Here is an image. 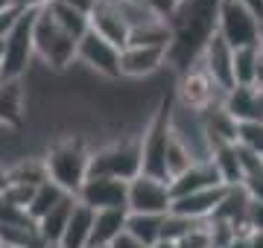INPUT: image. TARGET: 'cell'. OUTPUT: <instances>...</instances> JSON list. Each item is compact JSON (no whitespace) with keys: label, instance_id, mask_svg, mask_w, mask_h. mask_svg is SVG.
I'll return each instance as SVG.
<instances>
[{"label":"cell","instance_id":"obj_1","mask_svg":"<svg viewBox=\"0 0 263 248\" xmlns=\"http://www.w3.org/2000/svg\"><path fill=\"white\" fill-rule=\"evenodd\" d=\"M88 155H91V146H88L82 134L76 132L56 134L41 152L44 167H47V178L53 184H59L65 193L76 196L79 184L88 175Z\"/></svg>","mask_w":263,"mask_h":248},{"label":"cell","instance_id":"obj_2","mask_svg":"<svg viewBox=\"0 0 263 248\" xmlns=\"http://www.w3.org/2000/svg\"><path fill=\"white\" fill-rule=\"evenodd\" d=\"M32 53H35L38 65L47 67L50 73H56V76H62L67 67L73 65L76 38L67 35L65 29L50 18L47 6L38 9L35 20H32Z\"/></svg>","mask_w":263,"mask_h":248},{"label":"cell","instance_id":"obj_3","mask_svg":"<svg viewBox=\"0 0 263 248\" xmlns=\"http://www.w3.org/2000/svg\"><path fill=\"white\" fill-rule=\"evenodd\" d=\"M38 12V9H35ZM35 12H21L9 35L3 38V61H0V76L3 82H18L27 76V70L35 61L32 53V20Z\"/></svg>","mask_w":263,"mask_h":248},{"label":"cell","instance_id":"obj_4","mask_svg":"<svg viewBox=\"0 0 263 248\" xmlns=\"http://www.w3.org/2000/svg\"><path fill=\"white\" fill-rule=\"evenodd\" d=\"M73 65H79L97 82H120V47L100 38L94 29H88L82 38L76 41Z\"/></svg>","mask_w":263,"mask_h":248},{"label":"cell","instance_id":"obj_5","mask_svg":"<svg viewBox=\"0 0 263 248\" xmlns=\"http://www.w3.org/2000/svg\"><path fill=\"white\" fill-rule=\"evenodd\" d=\"M214 29L219 32V38L226 41L231 50L237 47H252L257 44V29H260V18H254L237 0H219L216 6V20Z\"/></svg>","mask_w":263,"mask_h":248},{"label":"cell","instance_id":"obj_6","mask_svg":"<svg viewBox=\"0 0 263 248\" xmlns=\"http://www.w3.org/2000/svg\"><path fill=\"white\" fill-rule=\"evenodd\" d=\"M170 184L149 178V175H135L126 181V210L129 213H152V216H164L170 213Z\"/></svg>","mask_w":263,"mask_h":248},{"label":"cell","instance_id":"obj_7","mask_svg":"<svg viewBox=\"0 0 263 248\" xmlns=\"http://www.w3.org/2000/svg\"><path fill=\"white\" fill-rule=\"evenodd\" d=\"M170 47H123L120 50V79L146 82L167 67Z\"/></svg>","mask_w":263,"mask_h":248},{"label":"cell","instance_id":"obj_8","mask_svg":"<svg viewBox=\"0 0 263 248\" xmlns=\"http://www.w3.org/2000/svg\"><path fill=\"white\" fill-rule=\"evenodd\" d=\"M76 201L91 210L126 208V181L108 175H88L76 190Z\"/></svg>","mask_w":263,"mask_h":248},{"label":"cell","instance_id":"obj_9","mask_svg":"<svg viewBox=\"0 0 263 248\" xmlns=\"http://www.w3.org/2000/svg\"><path fill=\"white\" fill-rule=\"evenodd\" d=\"M231 56H234V50L228 47L226 41L219 38V32H211L199 50V58H202V65H205L208 76L216 82V88H222V91H231L234 88V76H231Z\"/></svg>","mask_w":263,"mask_h":248},{"label":"cell","instance_id":"obj_10","mask_svg":"<svg viewBox=\"0 0 263 248\" xmlns=\"http://www.w3.org/2000/svg\"><path fill=\"white\" fill-rule=\"evenodd\" d=\"M88 29H94L100 38L111 41L114 47H126V35H129V27L126 20L120 18V9L114 0H97L94 12L88 15Z\"/></svg>","mask_w":263,"mask_h":248},{"label":"cell","instance_id":"obj_11","mask_svg":"<svg viewBox=\"0 0 263 248\" xmlns=\"http://www.w3.org/2000/svg\"><path fill=\"white\" fill-rule=\"evenodd\" d=\"M222 196H226V187H211V190H199V193H187V196H176V199L170 201V213L184 216V219H193V222L211 219Z\"/></svg>","mask_w":263,"mask_h":248},{"label":"cell","instance_id":"obj_12","mask_svg":"<svg viewBox=\"0 0 263 248\" xmlns=\"http://www.w3.org/2000/svg\"><path fill=\"white\" fill-rule=\"evenodd\" d=\"M211 187H226L216 175L214 163L211 161H199L190 170H184L181 175H176L170 181V196H187V193H199V190H211Z\"/></svg>","mask_w":263,"mask_h":248},{"label":"cell","instance_id":"obj_13","mask_svg":"<svg viewBox=\"0 0 263 248\" xmlns=\"http://www.w3.org/2000/svg\"><path fill=\"white\" fill-rule=\"evenodd\" d=\"M126 208H111V210H94L91 222V242L88 245H111L114 239L126 231Z\"/></svg>","mask_w":263,"mask_h":248},{"label":"cell","instance_id":"obj_14","mask_svg":"<svg viewBox=\"0 0 263 248\" xmlns=\"http://www.w3.org/2000/svg\"><path fill=\"white\" fill-rule=\"evenodd\" d=\"M222 108L237 123H257L260 120V94H257V88H231L222 99Z\"/></svg>","mask_w":263,"mask_h":248},{"label":"cell","instance_id":"obj_15","mask_svg":"<svg viewBox=\"0 0 263 248\" xmlns=\"http://www.w3.org/2000/svg\"><path fill=\"white\" fill-rule=\"evenodd\" d=\"M91 222H94V210L76 201L73 213H70L65 231H62V239L56 245L59 248H88V242H91Z\"/></svg>","mask_w":263,"mask_h":248},{"label":"cell","instance_id":"obj_16","mask_svg":"<svg viewBox=\"0 0 263 248\" xmlns=\"http://www.w3.org/2000/svg\"><path fill=\"white\" fill-rule=\"evenodd\" d=\"M73 204H76V196H65L50 213H44V216L35 222V228H38V234H41V239H44V245H56L59 239H62V231H65L67 219H70V213H73Z\"/></svg>","mask_w":263,"mask_h":248},{"label":"cell","instance_id":"obj_17","mask_svg":"<svg viewBox=\"0 0 263 248\" xmlns=\"http://www.w3.org/2000/svg\"><path fill=\"white\" fill-rule=\"evenodd\" d=\"M170 44H173V27L161 18L129 29L126 35V47H170Z\"/></svg>","mask_w":263,"mask_h":248},{"label":"cell","instance_id":"obj_18","mask_svg":"<svg viewBox=\"0 0 263 248\" xmlns=\"http://www.w3.org/2000/svg\"><path fill=\"white\" fill-rule=\"evenodd\" d=\"M161 219L164 216H152V213H129L123 234L135 239L141 248H152L161 239Z\"/></svg>","mask_w":263,"mask_h":248},{"label":"cell","instance_id":"obj_19","mask_svg":"<svg viewBox=\"0 0 263 248\" xmlns=\"http://www.w3.org/2000/svg\"><path fill=\"white\" fill-rule=\"evenodd\" d=\"M65 196H70V193H65L59 184H53L47 178L44 184H38L35 187V193H32V199H29V204H27V213H29V219L32 222H38L44 213H50V210L56 208L59 201L65 199Z\"/></svg>","mask_w":263,"mask_h":248},{"label":"cell","instance_id":"obj_20","mask_svg":"<svg viewBox=\"0 0 263 248\" xmlns=\"http://www.w3.org/2000/svg\"><path fill=\"white\" fill-rule=\"evenodd\" d=\"M47 12H50V18L56 20V24L65 29L67 35H73L76 41L82 38L85 32H88V15L70 9V6H67V3H62V0H53V3H47Z\"/></svg>","mask_w":263,"mask_h":248},{"label":"cell","instance_id":"obj_21","mask_svg":"<svg viewBox=\"0 0 263 248\" xmlns=\"http://www.w3.org/2000/svg\"><path fill=\"white\" fill-rule=\"evenodd\" d=\"M254 61H257V44L234 50V56H231L234 88H254Z\"/></svg>","mask_w":263,"mask_h":248},{"label":"cell","instance_id":"obj_22","mask_svg":"<svg viewBox=\"0 0 263 248\" xmlns=\"http://www.w3.org/2000/svg\"><path fill=\"white\" fill-rule=\"evenodd\" d=\"M246 225H249L252 231H263V201L249 199V208H246Z\"/></svg>","mask_w":263,"mask_h":248},{"label":"cell","instance_id":"obj_23","mask_svg":"<svg viewBox=\"0 0 263 248\" xmlns=\"http://www.w3.org/2000/svg\"><path fill=\"white\" fill-rule=\"evenodd\" d=\"M47 3H53V0H15V9H21V12H35V9H44Z\"/></svg>","mask_w":263,"mask_h":248},{"label":"cell","instance_id":"obj_24","mask_svg":"<svg viewBox=\"0 0 263 248\" xmlns=\"http://www.w3.org/2000/svg\"><path fill=\"white\" fill-rule=\"evenodd\" d=\"M62 3H67L70 9L82 12V15H91V12H94V6H97V0H62Z\"/></svg>","mask_w":263,"mask_h":248},{"label":"cell","instance_id":"obj_25","mask_svg":"<svg viewBox=\"0 0 263 248\" xmlns=\"http://www.w3.org/2000/svg\"><path fill=\"white\" fill-rule=\"evenodd\" d=\"M237 3H243V6L252 12L254 18H260V20H263V0H237Z\"/></svg>","mask_w":263,"mask_h":248},{"label":"cell","instance_id":"obj_26","mask_svg":"<svg viewBox=\"0 0 263 248\" xmlns=\"http://www.w3.org/2000/svg\"><path fill=\"white\" fill-rule=\"evenodd\" d=\"M254 85H263V50L257 47V61H254Z\"/></svg>","mask_w":263,"mask_h":248},{"label":"cell","instance_id":"obj_27","mask_svg":"<svg viewBox=\"0 0 263 248\" xmlns=\"http://www.w3.org/2000/svg\"><path fill=\"white\" fill-rule=\"evenodd\" d=\"M111 248H141V245H138L135 239H129L126 234H120V237H117V239L111 242Z\"/></svg>","mask_w":263,"mask_h":248},{"label":"cell","instance_id":"obj_28","mask_svg":"<svg viewBox=\"0 0 263 248\" xmlns=\"http://www.w3.org/2000/svg\"><path fill=\"white\" fill-rule=\"evenodd\" d=\"M249 248H263V231H252L249 234Z\"/></svg>","mask_w":263,"mask_h":248},{"label":"cell","instance_id":"obj_29","mask_svg":"<svg viewBox=\"0 0 263 248\" xmlns=\"http://www.w3.org/2000/svg\"><path fill=\"white\" fill-rule=\"evenodd\" d=\"M9 9H15V0H0V15L9 12Z\"/></svg>","mask_w":263,"mask_h":248},{"label":"cell","instance_id":"obj_30","mask_svg":"<svg viewBox=\"0 0 263 248\" xmlns=\"http://www.w3.org/2000/svg\"><path fill=\"white\" fill-rule=\"evenodd\" d=\"M257 47L263 50V20H260V29H257Z\"/></svg>","mask_w":263,"mask_h":248},{"label":"cell","instance_id":"obj_31","mask_svg":"<svg viewBox=\"0 0 263 248\" xmlns=\"http://www.w3.org/2000/svg\"><path fill=\"white\" fill-rule=\"evenodd\" d=\"M254 88H257V94H260V96H263V85H254Z\"/></svg>","mask_w":263,"mask_h":248},{"label":"cell","instance_id":"obj_32","mask_svg":"<svg viewBox=\"0 0 263 248\" xmlns=\"http://www.w3.org/2000/svg\"><path fill=\"white\" fill-rule=\"evenodd\" d=\"M88 248H111V245H88Z\"/></svg>","mask_w":263,"mask_h":248},{"label":"cell","instance_id":"obj_33","mask_svg":"<svg viewBox=\"0 0 263 248\" xmlns=\"http://www.w3.org/2000/svg\"><path fill=\"white\" fill-rule=\"evenodd\" d=\"M184 3H187V0H184Z\"/></svg>","mask_w":263,"mask_h":248}]
</instances>
